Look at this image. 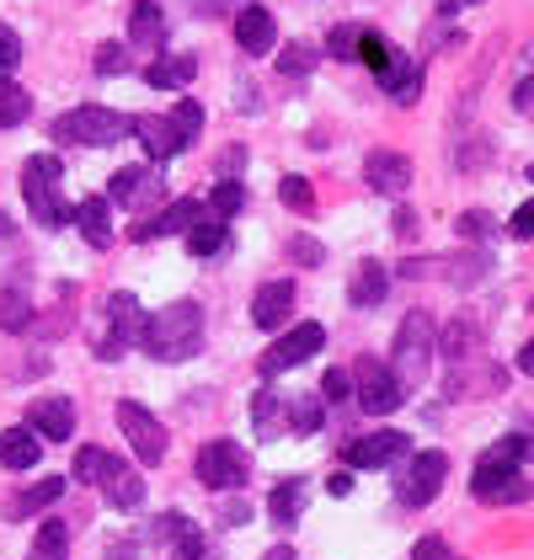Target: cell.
<instances>
[{"label":"cell","instance_id":"1","mask_svg":"<svg viewBox=\"0 0 534 560\" xmlns=\"http://www.w3.org/2000/svg\"><path fill=\"white\" fill-rule=\"evenodd\" d=\"M139 347L150 358H161V363H187L204 347V310L193 300H177V304H166V310H155V315H144Z\"/></svg>","mask_w":534,"mask_h":560},{"label":"cell","instance_id":"2","mask_svg":"<svg viewBox=\"0 0 534 560\" xmlns=\"http://www.w3.org/2000/svg\"><path fill=\"white\" fill-rule=\"evenodd\" d=\"M433 342H439V331H433V315H428V310H411V315L400 320L396 352H391V374H396L400 389H411V385H422V380H428Z\"/></svg>","mask_w":534,"mask_h":560},{"label":"cell","instance_id":"3","mask_svg":"<svg viewBox=\"0 0 534 560\" xmlns=\"http://www.w3.org/2000/svg\"><path fill=\"white\" fill-rule=\"evenodd\" d=\"M134 129V118L113 113V107H70L65 118H54V139L59 144H118Z\"/></svg>","mask_w":534,"mask_h":560},{"label":"cell","instance_id":"4","mask_svg":"<svg viewBox=\"0 0 534 560\" xmlns=\"http://www.w3.org/2000/svg\"><path fill=\"white\" fill-rule=\"evenodd\" d=\"M107 203H118V209H129V214H150L155 203H166L161 166H124V172L107 182Z\"/></svg>","mask_w":534,"mask_h":560},{"label":"cell","instance_id":"5","mask_svg":"<svg viewBox=\"0 0 534 560\" xmlns=\"http://www.w3.org/2000/svg\"><path fill=\"white\" fill-rule=\"evenodd\" d=\"M246 475H252V459H246V448L241 443H204L198 448V480L209 486V491H235V486H246Z\"/></svg>","mask_w":534,"mask_h":560},{"label":"cell","instance_id":"6","mask_svg":"<svg viewBox=\"0 0 534 560\" xmlns=\"http://www.w3.org/2000/svg\"><path fill=\"white\" fill-rule=\"evenodd\" d=\"M118 428H124L139 465H161V459H166V428H161L139 400H118Z\"/></svg>","mask_w":534,"mask_h":560},{"label":"cell","instance_id":"7","mask_svg":"<svg viewBox=\"0 0 534 560\" xmlns=\"http://www.w3.org/2000/svg\"><path fill=\"white\" fill-rule=\"evenodd\" d=\"M471 497L487 502V508H513V502H530V480L519 475V465H491L481 459L471 475Z\"/></svg>","mask_w":534,"mask_h":560},{"label":"cell","instance_id":"8","mask_svg":"<svg viewBox=\"0 0 534 560\" xmlns=\"http://www.w3.org/2000/svg\"><path fill=\"white\" fill-rule=\"evenodd\" d=\"M444 475H449L444 454H439V448H422V454H411V459H406V475H400L396 497L406 502V508H428V502L439 497Z\"/></svg>","mask_w":534,"mask_h":560},{"label":"cell","instance_id":"9","mask_svg":"<svg viewBox=\"0 0 534 560\" xmlns=\"http://www.w3.org/2000/svg\"><path fill=\"white\" fill-rule=\"evenodd\" d=\"M353 389H358V406H363L369 417H391V411L400 406V395H406V389L396 385V374H391L380 358H363V363H358Z\"/></svg>","mask_w":534,"mask_h":560},{"label":"cell","instance_id":"10","mask_svg":"<svg viewBox=\"0 0 534 560\" xmlns=\"http://www.w3.org/2000/svg\"><path fill=\"white\" fill-rule=\"evenodd\" d=\"M326 347V331L315 326V320H305V326H294V331H283L278 342L263 352V380H272V374H283V369H294V363H305V358H315Z\"/></svg>","mask_w":534,"mask_h":560},{"label":"cell","instance_id":"11","mask_svg":"<svg viewBox=\"0 0 534 560\" xmlns=\"http://www.w3.org/2000/svg\"><path fill=\"white\" fill-rule=\"evenodd\" d=\"M107 320H113V337H102L96 352L113 363L124 347H139V337H144V310H139L134 294H113V300H107Z\"/></svg>","mask_w":534,"mask_h":560},{"label":"cell","instance_id":"12","mask_svg":"<svg viewBox=\"0 0 534 560\" xmlns=\"http://www.w3.org/2000/svg\"><path fill=\"white\" fill-rule=\"evenodd\" d=\"M353 470H385V465H396V459H406V432H369V438H358V443H348V454H343Z\"/></svg>","mask_w":534,"mask_h":560},{"label":"cell","instance_id":"13","mask_svg":"<svg viewBox=\"0 0 534 560\" xmlns=\"http://www.w3.org/2000/svg\"><path fill=\"white\" fill-rule=\"evenodd\" d=\"M91 486H102V497H107L113 508H124V513L144 502V480L134 475V465H124V459H113V454L102 459V470H96V480H91Z\"/></svg>","mask_w":534,"mask_h":560},{"label":"cell","instance_id":"14","mask_svg":"<svg viewBox=\"0 0 534 560\" xmlns=\"http://www.w3.org/2000/svg\"><path fill=\"white\" fill-rule=\"evenodd\" d=\"M209 214L198 198H177V203H166L161 214H150V219H139L134 224V241H161V235H177V230H193L198 219Z\"/></svg>","mask_w":534,"mask_h":560},{"label":"cell","instance_id":"15","mask_svg":"<svg viewBox=\"0 0 534 560\" xmlns=\"http://www.w3.org/2000/svg\"><path fill=\"white\" fill-rule=\"evenodd\" d=\"M374 81H380V91H385V96H396L400 107H406V102H417V91H422V70H417L400 48H391V59L374 70Z\"/></svg>","mask_w":534,"mask_h":560},{"label":"cell","instance_id":"16","mask_svg":"<svg viewBox=\"0 0 534 560\" xmlns=\"http://www.w3.org/2000/svg\"><path fill=\"white\" fill-rule=\"evenodd\" d=\"M363 176H369L374 192H406V187H411V161H406L400 150H374V155L363 161Z\"/></svg>","mask_w":534,"mask_h":560},{"label":"cell","instance_id":"17","mask_svg":"<svg viewBox=\"0 0 534 560\" xmlns=\"http://www.w3.org/2000/svg\"><path fill=\"white\" fill-rule=\"evenodd\" d=\"M289 310H294V283L278 278V283H263V289H257L252 320H257V331H278V326L289 320Z\"/></svg>","mask_w":534,"mask_h":560},{"label":"cell","instance_id":"18","mask_svg":"<svg viewBox=\"0 0 534 560\" xmlns=\"http://www.w3.org/2000/svg\"><path fill=\"white\" fill-rule=\"evenodd\" d=\"M235 44L246 48V54H272V48H278V22H272V11L246 5V11L235 16Z\"/></svg>","mask_w":534,"mask_h":560},{"label":"cell","instance_id":"19","mask_svg":"<svg viewBox=\"0 0 534 560\" xmlns=\"http://www.w3.org/2000/svg\"><path fill=\"white\" fill-rule=\"evenodd\" d=\"M33 432L48 438V443H65L70 432H76V406L65 400V395H48V400H33Z\"/></svg>","mask_w":534,"mask_h":560},{"label":"cell","instance_id":"20","mask_svg":"<svg viewBox=\"0 0 534 560\" xmlns=\"http://www.w3.org/2000/svg\"><path fill=\"white\" fill-rule=\"evenodd\" d=\"M44 459V438L33 428H5L0 432V465L5 470H33Z\"/></svg>","mask_w":534,"mask_h":560},{"label":"cell","instance_id":"21","mask_svg":"<svg viewBox=\"0 0 534 560\" xmlns=\"http://www.w3.org/2000/svg\"><path fill=\"white\" fill-rule=\"evenodd\" d=\"M134 133H139V144H144L150 166H161V161H172V155H177V133H172V124H166L161 113H139V118H134Z\"/></svg>","mask_w":534,"mask_h":560},{"label":"cell","instance_id":"22","mask_svg":"<svg viewBox=\"0 0 534 560\" xmlns=\"http://www.w3.org/2000/svg\"><path fill=\"white\" fill-rule=\"evenodd\" d=\"M59 497H65V475H48V480H38V486L16 491L11 508H5V517H38V513H48Z\"/></svg>","mask_w":534,"mask_h":560},{"label":"cell","instance_id":"23","mask_svg":"<svg viewBox=\"0 0 534 560\" xmlns=\"http://www.w3.org/2000/svg\"><path fill=\"white\" fill-rule=\"evenodd\" d=\"M107 209H113L107 198H81L76 203V230L86 235V246H96V252L113 246V219H107Z\"/></svg>","mask_w":534,"mask_h":560},{"label":"cell","instance_id":"24","mask_svg":"<svg viewBox=\"0 0 534 560\" xmlns=\"http://www.w3.org/2000/svg\"><path fill=\"white\" fill-rule=\"evenodd\" d=\"M129 44L134 48H161L166 44V16H161L155 0H139V5L129 11Z\"/></svg>","mask_w":534,"mask_h":560},{"label":"cell","instance_id":"25","mask_svg":"<svg viewBox=\"0 0 534 560\" xmlns=\"http://www.w3.org/2000/svg\"><path fill=\"white\" fill-rule=\"evenodd\" d=\"M155 528H161V539H172V550H177L182 560H204L209 556V550H204V534H198V523H193V517L166 513Z\"/></svg>","mask_w":534,"mask_h":560},{"label":"cell","instance_id":"26","mask_svg":"<svg viewBox=\"0 0 534 560\" xmlns=\"http://www.w3.org/2000/svg\"><path fill=\"white\" fill-rule=\"evenodd\" d=\"M193 75H198V59H193V54H161V59L144 70V81L155 91H177V86H187Z\"/></svg>","mask_w":534,"mask_h":560},{"label":"cell","instance_id":"27","mask_svg":"<svg viewBox=\"0 0 534 560\" xmlns=\"http://www.w3.org/2000/svg\"><path fill=\"white\" fill-rule=\"evenodd\" d=\"M385 289H391V272H385L380 261L369 257V261H358V272H353V289H348V300H353L358 310H374V304L385 300Z\"/></svg>","mask_w":534,"mask_h":560},{"label":"cell","instance_id":"28","mask_svg":"<svg viewBox=\"0 0 534 560\" xmlns=\"http://www.w3.org/2000/svg\"><path fill=\"white\" fill-rule=\"evenodd\" d=\"M59 176H65V166H59L54 155H33V161L22 166V192H27V203H33V198H48V192L59 187Z\"/></svg>","mask_w":534,"mask_h":560},{"label":"cell","instance_id":"29","mask_svg":"<svg viewBox=\"0 0 534 560\" xmlns=\"http://www.w3.org/2000/svg\"><path fill=\"white\" fill-rule=\"evenodd\" d=\"M187 252L193 257H220V252H230V230H224V219H198L193 230H187Z\"/></svg>","mask_w":534,"mask_h":560},{"label":"cell","instance_id":"30","mask_svg":"<svg viewBox=\"0 0 534 560\" xmlns=\"http://www.w3.org/2000/svg\"><path fill=\"white\" fill-rule=\"evenodd\" d=\"M300 497H305V480H278L272 497H267V517H272L278 528H289V523L300 517Z\"/></svg>","mask_w":534,"mask_h":560},{"label":"cell","instance_id":"31","mask_svg":"<svg viewBox=\"0 0 534 560\" xmlns=\"http://www.w3.org/2000/svg\"><path fill=\"white\" fill-rule=\"evenodd\" d=\"M214 219H235L241 209H246V187L235 182V176H224V182H214V192H209V203H204Z\"/></svg>","mask_w":534,"mask_h":560},{"label":"cell","instance_id":"32","mask_svg":"<svg viewBox=\"0 0 534 560\" xmlns=\"http://www.w3.org/2000/svg\"><path fill=\"white\" fill-rule=\"evenodd\" d=\"M27 113H33V96L16 86V81H0V129L27 124Z\"/></svg>","mask_w":534,"mask_h":560},{"label":"cell","instance_id":"33","mask_svg":"<svg viewBox=\"0 0 534 560\" xmlns=\"http://www.w3.org/2000/svg\"><path fill=\"white\" fill-rule=\"evenodd\" d=\"M166 124L177 133V150H187L198 139V129H204V107L198 102H177V113H166Z\"/></svg>","mask_w":534,"mask_h":560},{"label":"cell","instance_id":"34","mask_svg":"<svg viewBox=\"0 0 534 560\" xmlns=\"http://www.w3.org/2000/svg\"><path fill=\"white\" fill-rule=\"evenodd\" d=\"M283 411H289V428H294V432H321V422H326V406H321L315 395H300V400H289Z\"/></svg>","mask_w":534,"mask_h":560},{"label":"cell","instance_id":"35","mask_svg":"<svg viewBox=\"0 0 534 560\" xmlns=\"http://www.w3.org/2000/svg\"><path fill=\"white\" fill-rule=\"evenodd\" d=\"M278 417H283V400H278L272 389H257V395H252V422H257V432H263V438H272V432H278Z\"/></svg>","mask_w":534,"mask_h":560},{"label":"cell","instance_id":"36","mask_svg":"<svg viewBox=\"0 0 534 560\" xmlns=\"http://www.w3.org/2000/svg\"><path fill=\"white\" fill-rule=\"evenodd\" d=\"M27 560H65V523H59V517H48L44 528H38L33 556H27Z\"/></svg>","mask_w":534,"mask_h":560},{"label":"cell","instance_id":"37","mask_svg":"<svg viewBox=\"0 0 534 560\" xmlns=\"http://www.w3.org/2000/svg\"><path fill=\"white\" fill-rule=\"evenodd\" d=\"M278 198H283V209H294V214H311L315 209V187L305 176H283V182H278Z\"/></svg>","mask_w":534,"mask_h":560},{"label":"cell","instance_id":"38","mask_svg":"<svg viewBox=\"0 0 534 560\" xmlns=\"http://www.w3.org/2000/svg\"><path fill=\"white\" fill-rule=\"evenodd\" d=\"M33 219H38L44 230H59V224H70V219H76V209H70L59 192H48V198H33Z\"/></svg>","mask_w":534,"mask_h":560},{"label":"cell","instance_id":"39","mask_svg":"<svg viewBox=\"0 0 534 560\" xmlns=\"http://www.w3.org/2000/svg\"><path fill=\"white\" fill-rule=\"evenodd\" d=\"M315 70V48L311 44H289L278 54V75H311Z\"/></svg>","mask_w":534,"mask_h":560},{"label":"cell","instance_id":"40","mask_svg":"<svg viewBox=\"0 0 534 560\" xmlns=\"http://www.w3.org/2000/svg\"><path fill=\"white\" fill-rule=\"evenodd\" d=\"M358 44H363V27H332V38H326V54L332 59H358Z\"/></svg>","mask_w":534,"mask_h":560},{"label":"cell","instance_id":"41","mask_svg":"<svg viewBox=\"0 0 534 560\" xmlns=\"http://www.w3.org/2000/svg\"><path fill=\"white\" fill-rule=\"evenodd\" d=\"M27 320H33V310H27L22 294H0V326H5V331H22Z\"/></svg>","mask_w":534,"mask_h":560},{"label":"cell","instance_id":"42","mask_svg":"<svg viewBox=\"0 0 534 560\" xmlns=\"http://www.w3.org/2000/svg\"><path fill=\"white\" fill-rule=\"evenodd\" d=\"M129 70V48L124 44H102L96 48V75H124Z\"/></svg>","mask_w":534,"mask_h":560},{"label":"cell","instance_id":"43","mask_svg":"<svg viewBox=\"0 0 534 560\" xmlns=\"http://www.w3.org/2000/svg\"><path fill=\"white\" fill-rule=\"evenodd\" d=\"M22 65V38L0 22V81H11V70Z\"/></svg>","mask_w":534,"mask_h":560},{"label":"cell","instance_id":"44","mask_svg":"<svg viewBox=\"0 0 534 560\" xmlns=\"http://www.w3.org/2000/svg\"><path fill=\"white\" fill-rule=\"evenodd\" d=\"M358 59H363L369 70H380V65L391 59V44H385L380 33H369V27H363V44H358Z\"/></svg>","mask_w":534,"mask_h":560},{"label":"cell","instance_id":"45","mask_svg":"<svg viewBox=\"0 0 534 560\" xmlns=\"http://www.w3.org/2000/svg\"><path fill=\"white\" fill-rule=\"evenodd\" d=\"M289 257L300 261V267H321L326 252H321V241H311V235H294V241H289Z\"/></svg>","mask_w":534,"mask_h":560},{"label":"cell","instance_id":"46","mask_svg":"<svg viewBox=\"0 0 534 560\" xmlns=\"http://www.w3.org/2000/svg\"><path fill=\"white\" fill-rule=\"evenodd\" d=\"M321 395H326V400H348V395H353V374H348V369H332V374L321 380Z\"/></svg>","mask_w":534,"mask_h":560},{"label":"cell","instance_id":"47","mask_svg":"<svg viewBox=\"0 0 534 560\" xmlns=\"http://www.w3.org/2000/svg\"><path fill=\"white\" fill-rule=\"evenodd\" d=\"M102 459H107V448H81L76 454V480H96V470H102Z\"/></svg>","mask_w":534,"mask_h":560},{"label":"cell","instance_id":"48","mask_svg":"<svg viewBox=\"0 0 534 560\" xmlns=\"http://www.w3.org/2000/svg\"><path fill=\"white\" fill-rule=\"evenodd\" d=\"M411 560H449V545L439 539V534H428V539H417V550H411Z\"/></svg>","mask_w":534,"mask_h":560},{"label":"cell","instance_id":"49","mask_svg":"<svg viewBox=\"0 0 534 560\" xmlns=\"http://www.w3.org/2000/svg\"><path fill=\"white\" fill-rule=\"evenodd\" d=\"M460 235L481 241V235H491V219L487 214H460Z\"/></svg>","mask_w":534,"mask_h":560},{"label":"cell","instance_id":"50","mask_svg":"<svg viewBox=\"0 0 534 560\" xmlns=\"http://www.w3.org/2000/svg\"><path fill=\"white\" fill-rule=\"evenodd\" d=\"M508 230H513L519 241H530V235H534V203H524V209L513 214V224H508Z\"/></svg>","mask_w":534,"mask_h":560},{"label":"cell","instance_id":"51","mask_svg":"<svg viewBox=\"0 0 534 560\" xmlns=\"http://www.w3.org/2000/svg\"><path fill=\"white\" fill-rule=\"evenodd\" d=\"M326 491H332V497H348V491H353V475H348V470H337L332 480H326Z\"/></svg>","mask_w":534,"mask_h":560},{"label":"cell","instance_id":"52","mask_svg":"<svg viewBox=\"0 0 534 560\" xmlns=\"http://www.w3.org/2000/svg\"><path fill=\"white\" fill-rule=\"evenodd\" d=\"M519 369H524V374H534V337L519 347Z\"/></svg>","mask_w":534,"mask_h":560},{"label":"cell","instance_id":"53","mask_svg":"<svg viewBox=\"0 0 534 560\" xmlns=\"http://www.w3.org/2000/svg\"><path fill=\"white\" fill-rule=\"evenodd\" d=\"M263 560H294V550H289V545H272Z\"/></svg>","mask_w":534,"mask_h":560},{"label":"cell","instance_id":"54","mask_svg":"<svg viewBox=\"0 0 534 560\" xmlns=\"http://www.w3.org/2000/svg\"><path fill=\"white\" fill-rule=\"evenodd\" d=\"M449 11H460V5H476V0H444Z\"/></svg>","mask_w":534,"mask_h":560},{"label":"cell","instance_id":"55","mask_svg":"<svg viewBox=\"0 0 534 560\" xmlns=\"http://www.w3.org/2000/svg\"><path fill=\"white\" fill-rule=\"evenodd\" d=\"M0 235H11V219H5V214H0Z\"/></svg>","mask_w":534,"mask_h":560},{"label":"cell","instance_id":"56","mask_svg":"<svg viewBox=\"0 0 534 560\" xmlns=\"http://www.w3.org/2000/svg\"><path fill=\"white\" fill-rule=\"evenodd\" d=\"M530 182H534V166H530Z\"/></svg>","mask_w":534,"mask_h":560}]
</instances>
